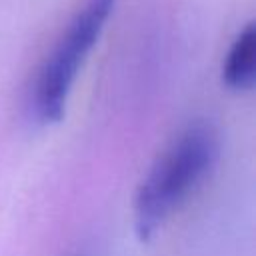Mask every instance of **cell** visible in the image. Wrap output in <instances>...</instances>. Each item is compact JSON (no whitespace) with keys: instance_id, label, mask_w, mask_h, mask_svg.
<instances>
[{"instance_id":"obj_1","label":"cell","mask_w":256,"mask_h":256,"mask_svg":"<svg viewBox=\"0 0 256 256\" xmlns=\"http://www.w3.org/2000/svg\"><path fill=\"white\" fill-rule=\"evenodd\" d=\"M220 156V134L210 122H194L156 158L134 200V226L150 240L168 214L210 174Z\"/></svg>"},{"instance_id":"obj_2","label":"cell","mask_w":256,"mask_h":256,"mask_svg":"<svg viewBox=\"0 0 256 256\" xmlns=\"http://www.w3.org/2000/svg\"><path fill=\"white\" fill-rule=\"evenodd\" d=\"M112 8L114 0H88L46 56L32 90V110L40 122L52 124L62 118L78 68L96 44Z\"/></svg>"},{"instance_id":"obj_3","label":"cell","mask_w":256,"mask_h":256,"mask_svg":"<svg viewBox=\"0 0 256 256\" xmlns=\"http://www.w3.org/2000/svg\"><path fill=\"white\" fill-rule=\"evenodd\" d=\"M256 78V24L250 22L234 40L222 66V80L234 90L252 88Z\"/></svg>"}]
</instances>
